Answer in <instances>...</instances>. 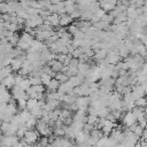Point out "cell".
I'll return each instance as SVG.
<instances>
[{"instance_id":"obj_3","label":"cell","mask_w":147,"mask_h":147,"mask_svg":"<svg viewBox=\"0 0 147 147\" xmlns=\"http://www.w3.org/2000/svg\"><path fill=\"white\" fill-rule=\"evenodd\" d=\"M48 65L52 68V70H53L54 72H64V70H65V68H67V65H64L62 62H60V61L56 60V59L49 61V62H48Z\"/></svg>"},{"instance_id":"obj_15","label":"cell","mask_w":147,"mask_h":147,"mask_svg":"<svg viewBox=\"0 0 147 147\" xmlns=\"http://www.w3.org/2000/svg\"><path fill=\"white\" fill-rule=\"evenodd\" d=\"M134 147H142V146H141V142H140V141H138V142L134 145Z\"/></svg>"},{"instance_id":"obj_8","label":"cell","mask_w":147,"mask_h":147,"mask_svg":"<svg viewBox=\"0 0 147 147\" xmlns=\"http://www.w3.org/2000/svg\"><path fill=\"white\" fill-rule=\"evenodd\" d=\"M130 130H131L134 134H137V136L140 138V137H142V133H144V130H145V129H144L140 124H137V123H136L134 125H132V126L130 127Z\"/></svg>"},{"instance_id":"obj_13","label":"cell","mask_w":147,"mask_h":147,"mask_svg":"<svg viewBox=\"0 0 147 147\" xmlns=\"http://www.w3.org/2000/svg\"><path fill=\"white\" fill-rule=\"evenodd\" d=\"M18 86L21 87V88H23L24 91H26L30 86H31V82H30V78H23L22 79V82L18 84Z\"/></svg>"},{"instance_id":"obj_9","label":"cell","mask_w":147,"mask_h":147,"mask_svg":"<svg viewBox=\"0 0 147 147\" xmlns=\"http://www.w3.org/2000/svg\"><path fill=\"white\" fill-rule=\"evenodd\" d=\"M90 136H91V137H93V138H95V139H98V140H100V139L103 137V132H102V130H101V129L93 127V129H92V131H91V133H90Z\"/></svg>"},{"instance_id":"obj_7","label":"cell","mask_w":147,"mask_h":147,"mask_svg":"<svg viewBox=\"0 0 147 147\" xmlns=\"http://www.w3.org/2000/svg\"><path fill=\"white\" fill-rule=\"evenodd\" d=\"M60 85H61V83L56 79V78H52V80L48 83V85H46V87H47V90L48 91H57L59 90V87H60Z\"/></svg>"},{"instance_id":"obj_5","label":"cell","mask_w":147,"mask_h":147,"mask_svg":"<svg viewBox=\"0 0 147 147\" xmlns=\"http://www.w3.org/2000/svg\"><path fill=\"white\" fill-rule=\"evenodd\" d=\"M11 71H13V69H11V65L10 64L9 65H6V67H2L0 69V82H2L6 77H8L9 75H11Z\"/></svg>"},{"instance_id":"obj_12","label":"cell","mask_w":147,"mask_h":147,"mask_svg":"<svg viewBox=\"0 0 147 147\" xmlns=\"http://www.w3.org/2000/svg\"><path fill=\"white\" fill-rule=\"evenodd\" d=\"M54 78H56L60 83H65V82L69 80V77H68L64 72H56V75H55Z\"/></svg>"},{"instance_id":"obj_14","label":"cell","mask_w":147,"mask_h":147,"mask_svg":"<svg viewBox=\"0 0 147 147\" xmlns=\"http://www.w3.org/2000/svg\"><path fill=\"white\" fill-rule=\"evenodd\" d=\"M0 14H9L8 2H5V1H1L0 2Z\"/></svg>"},{"instance_id":"obj_6","label":"cell","mask_w":147,"mask_h":147,"mask_svg":"<svg viewBox=\"0 0 147 147\" xmlns=\"http://www.w3.org/2000/svg\"><path fill=\"white\" fill-rule=\"evenodd\" d=\"M72 17L69 15V14H62V15H60V25H62V26H67V25H69L71 22H72Z\"/></svg>"},{"instance_id":"obj_4","label":"cell","mask_w":147,"mask_h":147,"mask_svg":"<svg viewBox=\"0 0 147 147\" xmlns=\"http://www.w3.org/2000/svg\"><path fill=\"white\" fill-rule=\"evenodd\" d=\"M1 83L7 87V90H9V88L11 90V88L16 85V78H15V75H13V74H11V75H9V76H8V77H6Z\"/></svg>"},{"instance_id":"obj_2","label":"cell","mask_w":147,"mask_h":147,"mask_svg":"<svg viewBox=\"0 0 147 147\" xmlns=\"http://www.w3.org/2000/svg\"><path fill=\"white\" fill-rule=\"evenodd\" d=\"M122 121H123V124H124L126 127H131L132 125H134V124L137 123V119H136V117H134L132 110H131V111H127L125 115H123Z\"/></svg>"},{"instance_id":"obj_11","label":"cell","mask_w":147,"mask_h":147,"mask_svg":"<svg viewBox=\"0 0 147 147\" xmlns=\"http://www.w3.org/2000/svg\"><path fill=\"white\" fill-rule=\"evenodd\" d=\"M52 76L51 75H48V74H45V72H41L40 74V79H41V83L46 86V85H48V83L52 80Z\"/></svg>"},{"instance_id":"obj_17","label":"cell","mask_w":147,"mask_h":147,"mask_svg":"<svg viewBox=\"0 0 147 147\" xmlns=\"http://www.w3.org/2000/svg\"><path fill=\"white\" fill-rule=\"evenodd\" d=\"M124 147H132V146H124Z\"/></svg>"},{"instance_id":"obj_1","label":"cell","mask_w":147,"mask_h":147,"mask_svg":"<svg viewBox=\"0 0 147 147\" xmlns=\"http://www.w3.org/2000/svg\"><path fill=\"white\" fill-rule=\"evenodd\" d=\"M40 136V133L37 131V130H33V129H28L26 130V132H25V134H24V137L22 138L25 142H28V144H30V145H33V144H36L38 140H39V137Z\"/></svg>"},{"instance_id":"obj_10","label":"cell","mask_w":147,"mask_h":147,"mask_svg":"<svg viewBox=\"0 0 147 147\" xmlns=\"http://www.w3.org/2000/svg\"><path fill=\"white\" fill-rule=\"evenodd\" d=\"M38 103H39V100L30 98V99H28V101H26V109H28V110H31L32 108H34L36 106H38Z\"/></svg>"},{"instance_id":"obj_16","label":"cell","mask_w":147,"mask_h":147,"mask_svg":"<svg viewBox=\"0 0 147 147\" xmlns=\"http://www.w3.org/2000/svg\"><path fill=\"white\" fill-rule=\"evenodd\" d=\"M0 22H3L2 21V14H0Z\"/></svg>"}]
</instances>
